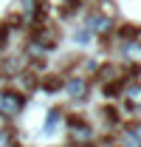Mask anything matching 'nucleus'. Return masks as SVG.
Wrapping results in <instances>:
<instances>
[{
  "mask_svg": "<svg viewBox=\"0 0 141 147\" xmlns=\"http://www.w3.org/2000/svg\"><path fill=\"white\" fill-rule=\"evenodd\" d=\"M23 110V96L17 91H0V116H17Z\"/></svg>",
  "mask_w": 141,
  "mask_h": 147,
  "instance_id": "obj_1",
  "label": "nucleus"
},
{
  "mask_svg": "<svg viewBox=\"0 0 141 147\" xmlns=\"http://www.w3.org/2000/svg\"><path fill=\"white\" fill-rule=\"evenodd\" d=\"M68 136L70 142H76V144H82V142H90V125L85 119H79V116H73L68 122Z\"/></svg>",
  "mask_w": 141,
  "mask_h": 147,
  "instance_id": "obj_2",
  "label": "nucleus"
},
{
  "mask_svg": "<svg viewBox=\"0 0 141 147\" xmlns=\"http://www.w3.org/2000/svg\"><path fill=\"white\" fill-rule=\"evenodd\" d=\"M124 147H141V122H130L124 127Z\"/></svg>",
  "mask_w": 141,
  "mask_h": 147,
  "instance_id": "obj_3",
  "label": "nucleus"
},
{
  "mask_svg": "<svg viewBox=\"0 0 141 147\" xmlns=\"http://www.w3.org/2000/svg\"><path fill=\"white\" fill-rule=\"evenodd\" d=\"M40 6H42V0H14V9H17L23 17H34V14H40Z\"/></svg>",
  "mask_w": 141,
  "mask_h": 147,
  "instance_id": "obj_4",
  "label": "nucleus"
},
{
  "mask_svg": "<svg viewBox=\"0 0 141 147\" xmlns=\"http://www.w3.org/2000/svg\"><path fill=\"white\" fill-rule=\"evenodd\" d=\"M124 102H127V108H130V110L141 108V85H130V88L124 91Z\"/></svg>",
  "mask_w": 141,
  "mask_h": 147,
  "instance_id": "obj_5",
  "label": "nucleus"
},
{
  "mask_svg": "<svg viewBox=\"0 0 141 147\" xmlns=\"http://www.w3.org/2000/svg\"><path fill=\"white\" fill-rule=\"evenodd\" d=\"M68 93L73 99H85V96H88V82H85V79H70L68 82Z\"/></svg>",
  "mask_w": 141,
  "mask_h": 147,
  "instance_id": "obj_6",
  "label": "nucleus"
},
{
  "mask_svg": "<svg viewBox=\"0 0 141 147\" xmlns=\"http://www.w3.org/2000/svg\"><path fill=\"white\" fill-rule=\"evenodd\" d=\"M0 147H17V136L11 127H0Z\"/></svg>",
  "mask_w": 141,
  "mask_h": 147,
  "instance_id": "obj_7",
  "label": "nucleus"
},
{
  "mask_svg": "<svg viewBox=\"0 0 141 147\" xmlns=\"http://www.w3.org/2000/svg\"><path fill=\"white\" fill-rule=\"evenodd\" d=\"M90 26H93V31H107V28H110V20L93 14V17H90Z\"/></svg>",
  "mask_w": 141,
  "mask_h": 147,
  "instance_id": "obj_8",
  "label": "nucleus"
},
{
  "mask_svg": "<svg viewBox=\"0 0 141 147\" xmlns=\"http://www.w3.org/2000/svg\"><path fill=\"white\" fill-rule=\"evenodd\" d=\"M56 119H59V113H56V110H51V116H48V125H45V130H48V133L56 127Z\"/></svg>",
  "mask_w": 141,
  "mask_h": 147,
  "instance_id": "obj_9",
  "label": "nucleus"
}]
</instances>
